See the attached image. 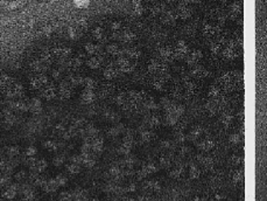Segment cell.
<instances>
[{"label": "cell", "mask_w": 267, "mask_h": 201, "mask_svg": "<svg viewBox=\"0 0 267 201\" xmlns=\"http://www.w3.org/2000/svg\"><path fill=\"white\" fill-rule=\"evenodd\" d=\"M194 201H206V200H204L203 198H201V197H195V198H194Z\"/></svg>", "instance_id": "53"}, {"label": "cell", "mask_w": 267, "mask_h": 201, "mask_svg": "<svg viewBox=\"0 0 267 201\" xmlns=\"http://www.w3.org/2000/svg\"><path fill=\"white\" fill-rule=\"evenodd\" d=\"M26 110L21 86L13 78L0 75V131L12 129Z\"/></svg>", "instance_id": "1"}, {"label": "cell", "mask_w": 267, "mask_h": 201, "mask_svg": "<svg viewBox=\"0 0 267 201\" xmlns=\"http://www.w3.org/2000/svg\"><path fill=\"white\" fill-rule=\"evenodd\" d=\"M202 52L201 50H198V49H195L193 50V52H190V53H188V55L185 56V60H187V63L189 64V66L194 67V66H196L198 63V61L202 59Z\"/></svg>", "instance_id": "4"}, {"label": "cell", "mask_w": 267, "mask_h": 201, "mask_svg": "<svg viewBox=\"0 0 267 201\" xmlns=\"http://www.w3.org/2000/svg\"><path fill=\"white\" fill-rule=\"evenodd\" d=\"M211 201H221V200H217V199H214V200H211Z\"/></svg>", "instance_id": "54"}, {"label": "cell", "mask_w": 267, "mask_h": 201, "mask_svg": "<svg viewBox=\"0 0 267 201\" xmlns=\"http://www.w3.org/2000/svg\"><path fill=\"white\" fill-rule=\"evenodd\" d=\"M203 135V129L201 126H195L194 129H191V131L187 135V140H190V142H197L200 138Z\"/></svg>", "instance_id": "8"}, {"label": "cell", "mask_w": 267, "mask_h": 201, "mask_svg": "<svg viewBox=\"0 0 267 201\" xmlns=\"http://www.w3.org/2000/svg\"><path fill=\"white\" fill-rule=\"evenodd\" d=\"M214 148H215V142L211 138H204V139L200 140L197 143V148L203 152H208Z\"/></svg>", "instance_id": "5"}, {"label": "cell", "mask_w": 267, "mask_h": 201, "mask_svg": "<svg viewBox=\"0 0 267 201\" xmlns=\"http://www.w3.org/2000/svg\"><path fill=\"white\" fill-rule=\"evenodd\" d=\"M190 151V148H188V146H182L181 148H180V151H179V154H180V157H185L188 153H189Z\"/></svg>", "instance_id": "39"}, {"label": "cell", "mask_w": 267, "mask_h": 201, "mask_svg": "<svg viewBox=\"0 0 267 201\" xmlns=\"http://www.w3.org/2000/svg\"><path fill=\"white\" fill-rule=\"evenodd\" d=\"M153 86H154V88H155L156 90H162V89L164 88V86H166V80L160 76V77L156 78L155 81H154Z\"/></svg>", "instance_id": "23"}, {"label": "cell", "mask_w": 267, "mask_h": 201, "mask_svg": "<svg viewBox=\"0 0 267 201\" xmlns=\"http://www.w3.org/2000/svg\"><path fill=\"white\" fill-rule=\"evenodd\" d=\"M222 124L224 125L225 127H229L232 124V122H233V116H232V114H230V112H224L222 116Z\"/></svg>", "instance_id": "20"}, {"label": "cell", "mask_w": 267, "mask_h": 201, "mask_svg": "<svg viewBox=\"0 0 267 201\" xmlns=\"http://www.w3.org/2000/svg\"><path fill=\"white\" fill-rule=\"evenodd\" d=\"M146 123H147V125L149 127L154 129V127H158L160 125L161 119H160V117H158V116H151V117H148V118L146 119Z\"/></svg>", "instance_id": "19"}, {"label": "cell", "mask_w": 267, "mask_h": 201, "mask_svg": "<svg viewBox=\"0 0 267 201\" xmlns=\"http://www.w3.org/2000/svg\"><path fill=\"white\" fill-rule=\"evenodd\" d=\"M170 102H172V101H170L169 98H167V97H162L161 101H160V104H161V107L164 109V108H167L169 104H170Z\"/></svg>", "instance_id": "42"}, {"label": "cell", "mask_w": 267, "mask_h": 201, "mask_svg": "<svg viewBox=\"0 0 267 201\" xmlns=\"http://www.w3.org/2000/svg\"><path fill=\"white\" fill-rule=\"evenodd\" d=\"M206 109L208 111V114L210 116H215L216 114L218 112L219 110V107H218V103H217V99L216 98H211L209 99L206 104Z\"/></svg>", "instance_id": "9"}, {"label": "cell", "mask_w": 267, "mask_h": 201, "mask_svg": "<svg viewBox=\"0 0 267 201\" xmlns=\"http://www.w3.org/2000/svg\"><path fill=\"white\" fill-rule=\"evenodd\" d=\"M64 163V157L63 156H58V157H55L54 158V165L55 166H60Z\"/></svg>", "instance_id": "38"}, {"label": "cell", "mask_w": 267, "mask_h": 201, "mask_svg": "<svg viewBox=\"0 0 267 201\" xmlns=\"http://www.w3.org/2000/svg\"><path fill=\"white\" fill-rule=\"evenodd\" d=\"M68 171H69L70 173H72V174H75V173H78L79 171H81V168H79V166H78L77 164H71L68 166Z\"/></svg>", "instance_id": "34"}, {"label": "cell", "mask_w": 267, "mask_h": 201, "mask_svg": "<svg viewBox=\"0 0 267 201\" xmlns=\"http://www.w3.org/2000/svg\"><path fill=\"white\" fill-rule=\"evenodd\" d=\"M34 198V193L33 191H30V189H26L25 191V194H24V200H32Z\"/></svg>", "instance_id": "37"}, {"label": "cell", "mask_w": 267, "mask_h": 201, "mask_svg": "<svg viewBox=\"0 0 267 201\" xmlns=\"http://www.w3.org/2000/svg\"><path fill=\"white\" fill-rule=\"evenodd\" d=\"M231 144H234V145H237L242 142V135H239V133H232L230 136V138H229Z\"/></svg>", "instance_id": "27"}, {"label": "cell", "mask_w": 267, "mask_h": 201, "mask_svg": "<svg viewBox=\"0 0 267 201\" xmlns=\"http://www.w3.org/2000/svg\"><path fill=\"white\" fill-rule=\"evenodd\" d=\"M172 164H173L172 159L167 156L161 157L160 160H159V167L160 168H164V170H167V168H169L170 166H172Z\"/></svg>", "instance_id": "21"}, {"label": "cell", "mask_w": 267, "mask_h": 201, "mask_svg": "<svg viewBox=\"0 0 267 201\" xmlns=\"http://www.w3.org/2000/svg\"><path fill=\"white\" fill-rule=\"evenodd\" d=\"M119 168L118 167H112L111 168V173L112 174H113V176H118V174H119Z\"/></svg>", "instance_id": "50"}, {"label": "cell", "mask_w": 267, "mask_h": 201, "mask_svg": "<svg viewBox=\"0 0 267 201\" xmlns=\"http://www.w3.org/2000/svg\"><path fill=\"white\" fill-rule=\"evenodd\" d=\"M15 192H17V187H15V186H12V187H9V188L6 191V193H5V197L8 198V199H11V198H14V195H15Z\"/></svg>", "instance_id": "33"}, {"label": "cell", "mask_w": 267, "mask_h": 201, "mask_svg": "<svg viewBox=\"0 0 267 201\" xmlns=\"http://www.w3.org/2000/svg\"><path fill=\"white\" fill-rule=\"evenodd\" d=\"M201 176V170L196 164H191L189 166V178L190 179H197Z\"/></svg>", "instance_id": "16"}, {"label": "cell", "mask_w": 267, "mask_h": 201, "mask_svg": "<svg viewBox=\"0 0 267 201\" xmlns=\"http://www.w3.org/2000/svg\"><path fill=\"white\" fill-rule=\"evenodd\" d=\"M61 198H62V199H63V200H68V199H70V194H69V193L63 192V193H62Z\"/></svg>", "instance_id": "51"}, {"label": "cell", "mask_w": 267, "mask_h": 201, "mask_svg": "<svg viewBox=\"0 0 267 201\" xmlns=\"http://www.w3.org/2000/svg\"><path fill=\"white\" fill-rule=\"evenodd\" d=\"M176 14H177V17H180L181 19L185 20V19L190 18V15H191V11H190V8L188 7V5L181 4L179 7H177Z\"/></svg>", "instance_id": "11"}, {"label": "cell", "mask_w": 267, "mask_h": 201, "mask_svg": "<svg viewBox=\"0 0 267 201\" xmlns=\"http://www.w3.org/2000/svg\"><path fill=\"white\" fill-rule=\"evenodd\" d=\"M208 70L204 68V67L200 66V64H196V66L193 67V69H191V75L195 76V77H198V78H202V77H206L208 76Z\"/></svg>", "instance_id": "12"}, {"label": "cell", "mask_w": 267, "mask_h": 201, "mask_svg": "<svg viewBox=\"0 0 267 201\" xmlns=\"http://www.w3.org/2000/svg\"><path fill=\"white\" fill-rule=\"evenodd\" d=\"M240 13H242V6L239 3H234L231 5V14L234 15V18H237V15H239Z\"/></svg>", "instance_id": "24"}, {"label": "cell", "mask_w": 267, "mask_h": 201, "mask_svg": "<svg viewBox=\"0 0 267 201\" xmlns=\"http://www.w3.org/2000/svg\"><path fill=\"white\" fill-rule=\"evenodd\" d=\"M136 174H138V179H139V180H141V179H144V178H146V176H147V173L145 172L142 168H141V170H139Z\"/></svg>", "instance_id": "46"}, {"label": "cell", "mask_w": 267, "mask_h": 201, "mask_svg": "<svg viewBox=\"0 0 267 201\" xmlns=\"http://www.w3.org/2000/svg\"><path fill=\"white\" fill-rule=\"evenodd\" d=\"M136 185L134 184H131L130 185V186H128L127 188H126V192H134V191H136Z\"/></svg>", "instance_id": "49"}, {"label": "cell", "mask_w": 267, "mask_h": 201, "mask_svg": "<svg viewBox=\"0 0 267 201\" xmlns=\"http://www.w3.org/2000/svg\"><path fill=\"white\" fill-rule=\"evenodd\" d=\"M25 176V172H19L17 174V179H22Z\"/></svg>", "instance_id": "52"}, {"label": "cell", "mask_w": 267, "mask_h": 201, "mask_svg": "<svg viewBox=\"0 0 267 201\" xmlns=\"http://www.w3.org/2000/svg\"><path fill=\"white\" fill-rule=\"evenodd\" d=\"M125 163H126V165H127V167H132L133 164H134V158L130 157V158H127V160H126Z\"/></svg>", "instance_id": "48"}, {"label": "cell", "mask_w": 267, "mask_h": 201, "mask_svg": "<svg viewBox=\"0 0 267 201\" xmlns=\"http://www.w3.org/2000/svg\"><path fill=\"white\" fill-rule=\"evenodd\" d=\"M183 166H175V167L173 168L172 171L169 172V176L173 178V179H179V178H181V176L183 174Z\"/></svg>", "instance_id": "18"}, {"label": "cell", "mask_w": 267, "mask_h": 201, "mask_svg": "<svg viewBox=\"0 0 267 201\" xmlns=\"http://www.w3.org/2000/svg\"><path fill=\"white\" fill-rule=\"evenodd\" d=\"M175 140L177 143L183 144L184 142H187V135L183 131H176L175 132Z\"/></svg>", "instance_id": "26"}, {"label": "cell", "mask_w": 267, "mask_h": 201, "mask_svg": "<svg viewBox=\"0 0 267 201\" xmlns=\"http://www.w3.org/2000/svg\"><path fill=\"white\" fill-rule=\"evenodd\" d=\"M159 54H160L161 59H163L164 61H172L173 59H175L174 58V49L172 47H168V46L160 48Z\"/></svg>", "instance_id": "7"}, {"label": "cell", "mask_w": 267, "mask_h": 201, "mask_svg": "<svg viewBox=\"0 0 267 201\" xmlns=\"http://www.w3.org/2000/svg\"><path fill=\"white\" fill-rule=\"evenodd\" d=\"M184 107L182 105V104H176L175 105V109H174V114L177 116V117H180L181 118V116L184 114Z\"/></svg>", "instance_id": "29"}, {"label": "cell", "mask_w": 267, "mask_h": 201, "mask_svg": "<svg viewBox=\"0 0 267 201\" xmlns=\"http://www.w3.org/2000/svg\"><path fill=\"white\" fill-rule=\"evenodd\" d=\"M74 1H75V5H76L77 7H81V8L86 7V6L89 5V0H74Z\"/></svg>", "instance_id": "35"}, {"label": "cell", "mask_w": 267, "mask_h": 201, "mask_svg": "<svg viewBox=\"0 0 267 201\" xmlns=\"http://www.w3.org/2000/svg\"><path fill=\"white\" fill-rule=\"evenodd\" d=\"M189 53V47L185 43V41L181 40L176 43V47L174 49V58L176 59H184Z\"/></svg>", "instance_id": "2"}, {"label": "cell", "mask_w": 267, "mask_h": 201, "mask_svg": "<svg viewBox=\"0 0 267 201\" xmlns=\"http://www.w3.org/2000/svg\"><path fill=\"white\" fill-rule=\"evenodd\" d=\"M27 0H0V9H17Z\"/></svg>", "instance_id": "3"}, {"label": "cell", "mask_w": 267, "mask_h": 201, "mask_svg": "<svg viewBox=\"0 0 267 201\" xmlns=\"http://www.w3.org/2000/svg\"><path fill=\"white\" fill-rule=\"evenodd\" d=\"M209 96L211 98H216L219 96V88L217 86H212L210 88V91H209Z\"/></svg>", "instance_id": "30"}, {"label": "cell", "mask_w": 267, "mask_h": 201, "mask_svg": "<svg viewBox=\"0 0 267 201\" xmlns=\"http://www.w3.org/2000/svg\"><path fill=\"white\" fill-rule=\"evenodd\" d=\"M159 168L160 167H159L156 164H154V163H147V164L144 165L142 170L147 173V176H149V174H153V173L158 172V171H159Z\"/></svg>", "instance_id": "17"}, {"label": "cell", "mask_w": 267, "mask_h": 201, "mask_svg": "<svg viewBox=\"0 0 267 201\" xmlns=\"http://www.w3.org/2000/svg\"><path fill=\"white\" fill-rule=\"evenodd\" d=\"M232 180L236 185H242L244 182V170L243 168L234 171V173L232 174Z\"/></svg>", "instance_id": "14"}, {"label": "cell", "mask_w": 267, "mask_h": 201, "mask_svg": "<svg viewBox=\"0 0 267 201\" xmlns=\"http://www.w3.org/2000/svg\"><path fill=\"white\" fill-rule=\"evenodd\" d=\"M56 182H57V185H60V186H63V185L67 184V179L64 176H58L57 178H56Z\"/></svg>", "instance_id": "44"}, {"label": "cell", "mask_w": 267, "mask_h": 201, "mask_svg": "<svg viewBox=\"0 0 267 201\" xmlns=\"http://www.w3.org/2000/svg\"><path fill=\"white\" fill-rule=\"evenodd\" d=\"M8 154L9 156H12V157L19 154V148H18V146H12V148H9Z\"/></svg>", "instance_id": "43"}, {"label": "cell", "mask_w": 267, "mask_h": 201, "mask_svg": "<svg viewBox=\"0 0 267 201\" xmlns=\"http://www.w3.org/2000/svg\"><path fill=\"white\" fill-rule=\"evenodd\" d=\"M141 140L145 142V143H148V142H151L153 139V137H154V133L152 131H148V130H142L141 131Z\"/></svg>", "instance_id": "22"}, {"label": "cell", "mask_w": 267, "mask_h": 201, "mask_svg": "<svg viewBox=\"0 0 267 201\" xmlns=\"http://www.w3.org/2000/svg\"><path fill=\"white\" fill-rule=\"evenodd\" d=\"M144 189L149 191V192H160L161 191V184L158 180H148L144 184Z\"/></svg>", "instance_id": "10"}, {"label": "cell", "mask_w": 267, "mask_h": 201, "mask_svg": "<svg viewBox=\"0 0 267 201\" xmlns=\"http://www.w3.org/2000/svg\"><path fill=\"white\" fill-rule=\"evenodd\" d=\"M36 171L37 172H42V171H43V170H45V166H47V163H45V160H40V161H39V163H37L36 164Z\"/></svg>", "instance_id": "36"}, {"label": "cell", "mask_w": 267, "mask_h": 201, "mask_svg": "<svg viewBox=\"0 0 267 201\" xmlns=\"http://www.w3.org/2000/svg\"><path fill=\"white\" fill-rule=\"evenodd\" d=\"M26 153H27V156L32 157V156H34V154L36 153V150H35L34 148H27V151H26Z\"/></svg>", "instance_id": "47"}, {"label": "cell", "mask_w": 267, "mask_h": 201, "mask_svg": "<svg viewBox=\"0 0 267 201\" xmlns=\"http://www.w3.org/2000/svg\"><path fill=\"white\" fill-rule=\"evenodd\" d=\"M161 148H163V150H172L174 148V144L169 139H164L161 142Z\"/></svg>", "instance_id": "31"}, {"label": "cell", "mask_w": 267, "mask_h": 201, "mask_svg": "<svg viewBox=\"0 0 267 201\" xmlns=\"http://www.w3.org/2000/svg\"><path fill=\"white\" fill-rule=\"evenodd\" d=\"M243 157L240 156H232L231 157V163L234 165V166H240L243 164Z\"/></svg>", "instance_id": "32"}, {"label": "cell", "mask_w": 267, "mask_h": 201, "mask_svg": "<svg viewBox=\"0 0 267 201\" xmlns=\"http://www.w3.org/2000/svg\"><path fill=\"white\" fill-rule=\"evenodd\" d=\"M196 159H197L198 163L206 170H211V168L214 167V160H212V158H210V157L203 156V154H197Z\"/></svg>", "instance_id": "6"}, {"label": "cell", "mask_w": 267, "mask_h": 201, "mask_svg": "<svg viewBox=\"0 0 267 201\" xmlns=\"http://www.w3.org/2000/svg\"><path fill=\"white\" fill-rule=\"evenodd\" d=\"M219 50H221V45L219 43H214V45L211 46V52L214 54H218Z\"/></svg>", "instance_id": "45"}, {"label": "cell", "mask_w": 267, "mask_h": 201, "mask_svg": "<svg viewBox=\"0 0 267 201\" xmlns=\"http://www.w3.org/2000/svg\"><path fill=\"white\" fill-rule=\"evenodd\" d=\"M180 117H177L175 114H166L164 116V123L169 125V126H174L175 124L179 122Z\"/></svg>", "instance_id": "15"}, {"label": "cell", "mask_w": 267, "mask_h": 201, "mask_svg": "<svg viewBox=\"0 0 267 201\" xmlns=\"http://www.w3.org/2000/svg\"><path fill=\"white\" fill-rule=\"evenodd\" d=\"M162 21H163L164 24H174L175 21H176V19L179 17H177V14L175 12H173V11H167V12H164L162 13Z\"/></svg>", "instance_id": "13"}, {"label": "cell", "mask_w": 267, "mask_h": 201, "mask_svg": "<svg viewBox=\"0 0 267 201\" xmlns=\"http://www.w3.org/2000/svg\"><path fill=\"white\" fill-rule=\"evenodd\" d=\"M145 105H146V108H147L148 110H158V109L160 108V105L156 104V102L152 98V97L146 101V104H145Z\"/></svg>", "instance_id": "25"}, {"label": "cell", "mask_w": 267, "mask_h": 201, "mask_svg": "<svg viewBox=\"0 0 267 201\" xmlns=\"http://www.w3.org/2000/svg\"><path fill=\"white\" fill-rule=\"evenodd\" d=\"M138 201H154L153 198L148 194H142V195H139L138 197Z\"/></svg>", "instance_id": "41"}, {"label": "cell", "mask_w": 267, "mask_h": 201, "mask_svg": "<svg viewBox=\"0 0 267 201\" xmlns=\"http://www.w3.org/2000/svg\"><path fill=\"white\" fill-rule=\"evenodd\" d=\"M47 186H45V191H48V192H53V191H55V189L57 188V182H56V180H49L48 181V184H45Z\"/></svg>", "instance_id": "28"}, {"label": "cell", "mask_w": 267, "mask_h": 201, "mask_svg": "<svg viewBox=\"0 0 267 201\" xmlns=\"http://www.w3.org/2000/svg\"><path fill=\"white\" fill-rule=\"evenodd\" d=\"M45 146L47 148L51 150V151L57 150V145H56V143H54V142H47V143H45Z\"/></svg>", "instance_id": "40"}]
</instances>
